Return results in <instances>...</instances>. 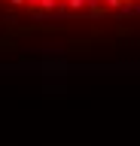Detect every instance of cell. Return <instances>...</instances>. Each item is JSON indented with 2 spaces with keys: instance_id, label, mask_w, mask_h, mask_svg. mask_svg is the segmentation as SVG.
I'll return each instance as SVG.
<instances>
[{
  "instance_id": "1",
  "label": "cell",
  "mask_w": 140,
  "mask_h": 146,
  "mask_svg": "<svg viewBox=\"0 0 140 146\" xmlns=\"http://www.w3.org/2000/svg\"><path fill=\"white\" fill-rule=\"evenodd\" d=\"M0 6L28 15H113L134 9L137 0H0Z\"/></svg>"
}]
</instances>
